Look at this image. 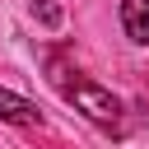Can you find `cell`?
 Listing matches in <instances>:
<instances>
[{
    "label": "cell",
    "mask_w": 149,
    "mask_h": 149,
    "mask_svg": "<svg viewBox=\"0 0 149 149\" xmlns=\"http://www.w3.org/2000/svg\"><path fill=\"white\" fill-rule=\"evenodd\" d=\"M61 93H65L88 121H98V126H107V130H116V135L126 130V126H121V102H116L107 88H98L93 79H61Z\"/></svg>",
    "instance_id": "1"
},
{
    "label": "cell",
    "mask_w": 149,
    "mask_h": 149,
    "mask_svg": "<svg viewBox=\"0 0 149 149\" xmlns=\"http://www.w3.org/2000/svg\"><path fill=\"white\" fill-rule=\"evenodd\" d=\"M121 28L135 47H149V0H121Z\"/></svg>",
    "instance_id": "2"
},
{
    "label": "cell",
    "mask_w": 149,
    "mask_h": 149,
    "mask_svg": "<svg viewBox=\"0 0 149 149\" xmlns=\"http://www.w3.org/2000/svg\"><path fill=\"white\" fill-rule=\"evenodd\" d=\"M0 121H9V126H42V112H37L28 98L0 88Z\"/></svg>",
    "instance_id": "3"
},
{
    "label": "cell",
    "mask_w": 149,
    "mask_h": 149,
    "mask_svg": "<svg viewBox=\"0 0 149 149\" xmlns=\"http://www.w3.org/2000/svg\"><path fill=\"white\" fill-rule=\"evenodd\" d=\"M33 14H37V19L47 23V28H56V23H61V9H56L51 0H37V5H33Z\"/></svg>",
    "instance_id": "4"
},
{
    "label": "cell",
    "mask_w": 149,
    "mask_h": 149,
    "mask_svg": "<svg viewBox=\"0 0 149 149\" xmlns=\"http://www.w3.org/2000/svg\"><path fill=\"white\" fill-rule=\"evenodd\" d=\"M144 121H149V112H144Z\"/></svg>",
    "instance_id": "5"
}]
</instances>
